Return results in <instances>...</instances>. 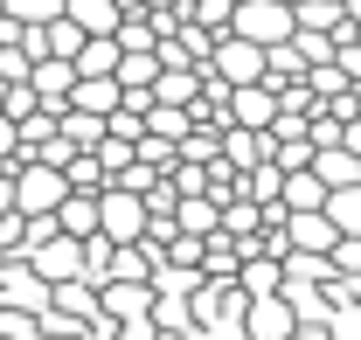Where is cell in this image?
<instances>
[{
  "mask_svg": "<svg viewBox=\"0 0 361 340\" xmlns=\"http://www.w3.org/2000/svg\"><path fill=\"white\" fill-rule=\"evenodd\" d=\"M7 174H14V215H56V202L70 195L63 174L42 160H7Z\"/></svg>",
  "mask_w": 361,
  "mask_h": 340,
  "instance_id": "6da1fadb",
  "label": "cell"
},
{
  "mask_svg": "<svg viewBox=\"0 0 361 340\" xmlns=\"http://www.w3.org/2000/svg\"><path fill=\"white\" fill-rule=\"evenodd\" d=\"M97 236H104L111 250H133L139 236H146V202L126 195V188H104V195H97Z\"/></svg>",
  "mask_w": 361,
  "mask_h": 340,
  "instance_id": "7a4b0ae2",
  "label": "cell"
},
{
  "mask_svg": "<svg viewBox=\"0 0 361 340\" xmlns=\"http://www.w3.org/2000/svg\"><path fill=\"white\" fill-rule=\"evenodd\" d=\"M229 35H236V42H257V49H278L292 35V14H285L278 0H236V7H229Z\"/></svg>",
  "mask_w": 361,
  "mask_h": 340,
  "instance_id": "3957f363",
  "label": "cell"
},
{
  "mask_svg": "<svg viewBox=\"0 0 361 340\" xmlns=\"http://www.w3.org/2000/svg\"><path fill=\"white\" fill-rule=\"evenodd\" d=\"M0 305L7 312H28V320L49 312V285L28 271V257H0Z\"/></svg>",
  "mask_w": 361,
  "mask_h": 340,
  "instance_id": "277c9868",
  "label": "cell"
},
{
  "mask_svg": "<svg viewBox=\"0 0 361 340\" xmlns=\"http://www.w3.org/2000/svg\"><path fill=\"white\" fill-rule=\"evenodd\" d=\"M278 243H285V257H334V222L326 215H285L278 222Z\"/></svg>",
  "mask_w": 361,
  "mask_h": 340,
  "instance_id": "5b68a950",
  "label": "cell"
},
{
  "mask_svg": "<svg viewBox=\"0 0 361 340\" xmlns=\"http://www.w3.org/2000/svg\"><path fill=\"white\" fill-rule=\"evenodd\" d=\"M28 271L42 278V285H70V278H84V243H70V236H49L28 250Z\"/></svg>",
  "mask_w": 361,
  "mask_h": 340,
  "instance_id": "8992f818",
  "label": "cell"
},
{
  "mask_svg": "<svg viewBox=\"0 0 361 340\" xmlns=\"http://www.w3.org/2000/svg\"><path fill=\"white\" fill-rule=\"evenodd\" d=\"M243 334L250 340H299V312L285 298H250L243 305Z\"/></svg>",
  "mask_w": 361,
  "mask_h": 340,
  "instance_id": "52a82bcc",
  "label": "cell"
},
{
  "mask_svg": "<svg viewBox=\"0 0 361 340\" xmlns=\"http://www.w3.org/2000/svg\"><path fill=\"white\" fill-rule=\"evenodd\" d=\"M223 104H229V111H223V126H236V132H264L271 119H278V97H271L264 84H243V90H229Z\"/></svg>",
  "mask_w": 361,
  "mask_h": 340,
  "instance_id": "ba28073f",
  "label": "cell"
},
{
  "mask_svg": "<svg viewBox=\"0 0 361 340\" xmlns=\"http://www.w3.org/2000/svg\"><path fill=\"white\" fill-rule=\"evenodd\" d=\"M174 236H195V243H209L216 236V222H223V209L209 202V195H174Z\"/></svg>",
  "mask_w": 361,
  "mask_h": 340,
  "instance_id": "9c48e42d",
  "label": "cell"
},
{
  "mask_svg": "<svg viewBox=\"0 0 361 340\" xmlns=\"http://www.w3.org/2000/svg\"><path fill=\"white\" fill-rule=\"evenodd\" d=\"M278 209H285V215H319V209H326V188L313 181V167L278 174Z\"/></svg>",
  "mask_w": 361,
  "mask_h": 340,
  "instance_id": "30bf717a",
  "label": "cell"
},
{
  "mask_svg": "<svg viewBox=\"0 0 361 340\" xmlns=\"http://www.w3.org/2000/svg\"><path fill=\"white\" fill-rule=\"evenodd\" d=\"M70 84H77V70H70L63 56H35V70H28V90L42 97L49 111H56V104H70Z\"/></svg>",
  "mask_w": 361,
  "mask_h": 340,
  "instance_id": "8fae6325",
  "label": "cell"
},
{
  "mask_svg": "<svg viewBox=\"0 0 361 340\" xmlns=\"http://www.w3.org/2000/svg\"><path fill=\"white\" fill-rule=\"evenodd\" d=\"M49 222H56V236H70V243H90V236H97V195H63Z\"/></svg>",
  "mask_w": 361,
  "mask_h": 340,
  "instance_id": "7c38bea8",
  "label": "cell"
},
{
  "mask_svg": "<svg viewBox=\"0 0 361 340\" xmlns=\"http://www.w3.org/2000/svg\"><path fill=\"white\" fill-rule=\"evenodd\" d=\"M313 181L326 188V195L361 188V160H355V153H341V146H319V153H313Z\"/></svg>",
  "mask_w": 361,
  "mask_h": 340,
  "instance_id": "4fadbf2b",
  "label": "cell"
},
{
  "mask_svg": "<svg viewBox=\"0 0 361 340\" xmlns=\"http://www.w3.org/2000/svg\"><path fill=\"white\" fill-rule=\"evenodd\" d=\"M63 21H70L77 35H111L126 14H118V0H63Z\"/></svg>",
  "mask_w": 361,
  "mask_h": 340,
  "instance_id": "5bb4252c",
  "label": "cell"
},
{
  "mask_svg": "<svg viewBox=\"0 0 361 340\" xmlns=\"http://www.w3.org/2000/svg\"><path fill=\"white\" fill-rule=\"evenodd\" d=\"M49 312H63V320L90 327V320H97V285H84V278H70V285H49Z\"/></svg>",
  "mask_w": 361,
  "mask_h": 340,
  "instance_id": "9a60e30c",
  "label": "cell"
},
{
  "mask_svg": "<svg viewBox=\"0 0 361 340\" xmlns=\"http://www.w3.org/2000/svg\"><path fill=\"white\" fill-rule=\"evenodd\" d=\"M236 278H243V285H236L243 298H278V285H285L278 257H243V264H236Z\"/></svg>",
  "mask_w": 361,
  "mask_h": 340,
  "instance_id": "2e32d148",
  "label": "cell"
},
{
  "mask_svg": "<svg viewBox=\"0 0 361 340\" xmlns=\"http://www.w3.org/2000/svg\"><path fill=\"white\" fill-rule=\"evenodd\" d=\"M292 28H306V35H341L348 14H341V0H299V7H292Z\"/></svg>",
  "mask_w": 361,
  "mask_h": 340,
  "instance_id": "e0dca14e",
  "label": "cell"
},
{
  "mask_svg": "<svg viewBox=\"0 0 361 340\" xmlns=\"http://www.w3.org/2000/svg\"><path fill=\"white\" fill-rule=\"evenodd\" d=\"M70 70H77V77H111V70H118V42H111V35H84V49L70 56Z\"/></svg>",
  "mask_w": 361,
  "mask_h": 340,
  "instance_id": "ac0fdd59",
  "label": "cell"
},
{
  "mask_svg": "<svg viewBox=\"0 0 361 340\" xmlns=\"http://www.w3.org/2000/svg\"><path fill=\"white\" fill-rule=\"evenodd\" d=\"M195 97H202V70H160L153 77V104H180L188 111Z\"/></svg>",
  "mask_w": 361,
  "mask_h": 340,
  "instance_id": "d6986e66",
  "label": "cell"
},
{
  "mask_svg": "<svg viewBox=\"0 0 361 340\" xmlns=\"http://www.w3.org/2000/svg\"><path fill=\"white\" fill-rule=\"evenodd\" d=\"M111 104H118V84H111V77H77V84H70V111H90V119H104Z\"/></svg>",
  "mask_w": 361,
  "mask_h": 340,
  "instance_id": "ffe728a7",
  "label": "cell"
},
{
  "mask_svg": "<svg viewBox=\"0 0 361 340\" xmlns=\"http://www.w3.org/2000/svg\"><path fill=\"white\" fill-rule=\"evenodd\" d=\"M195 132V111H180V104H153L146 111V139H167V146H180Z\"/></svg>",
  "mask_w": 361,
  "mask_h": 340,
  "instance_id": "44dd1931",
  "label": "cell"
},
{
  "mask_svg": "<svg viewBox=\"0 0 361 340\" xmlns=\"http://www.w3.org/2000/svg\"><path fill=\"white\" fill-rule=\"evenodd\" d=\"M326 222H334V236H361V188H341V195H326Z\"/></svg>",
  "mask_w": 361,
  "mask_h": 340,
  "instance_id": "7402d4cb",
  "label": "cell"
},
{
  "mask_svg": "<svg viewBox=\"0 0 361 340\" xmlns=\"http://www.w3.org/2000/svg\"><path fill=\"white\" fill-rule=\"evenodd\" d=\"M153 77H160V56H118V70H111L118 90H153Z\"/></svg>",
  "mask_w": 361,
  "mask_h": 340,
  "instance_id": "603a6c76",
  "label": "cell"
},
{
  "mask_svg": "<svg viewBox=\"0 0 361 340\" xmlns=\"http://www.w3.org/2000/svg\"><path fill=\"white\" fill-rule=\"evenodd\" d=\"M0 14L21 21V28H49V21L63 14V0H0Z\"/></svg>",
  "mask_w": 361,
  "mask_h": 340,
  "instance_id": "cb8c5ba5",
  "label": "cell"
},
{
  "mask_svg": "<svg viewBox=\"0 0 361 340\" xmlns=\"http://www.w3.org/2000/svg\"><path fill=\"white\" fill-rule=\"evenodd\" d=\"M326 264H334V278H361V236H341Z\"/></svg>",
  "mask_w": 361,
  "mask_h": 340,
  "instance_id": "d4e9b609",
  "label": "cell"
},
{
  "mask_svg": "<svg viewBox=\"0 0 361 340\" xmlns=\"http://www.w3.org/2000/svg\"><path fill=\"white\" fill-rule=\"evenodd\" d=\"M28 70H35V63H28L21 49H0V84H28Z\"/></svg>",
  "mask_w": 361,
  "mask_h": 340,
  "instance_id": "484cf974",
  "label": "cell"
},
{
  "mask_svg": "<svg viewBox=\"0 0 361 340\" xmlns=\"http://www.w3.org/2000/svg\"><path fill=\"white\" fill-rule=\"evenodd\" d=\"M355 119H361V84H355Z\"/></svg>",
  "mask_w": 361,
  "mask_h": 340,
  "instance_id": "4316f807",
  "label": "cell"
},
{
  "mask_svg": "<svg viewBox=\"0 0 361 340\" xmlns=\"http://www.w3.org/2000/svg\"><path fill=\"white\" fill-rule=\"evenodd\" d=\"M0 97H7V84H0Z\"/></svg>",
  "mask_w": 361,
  "mask_h": 340,
  "instance_id": "83f0119b",
  "label": "cell"
}]
</instances>
